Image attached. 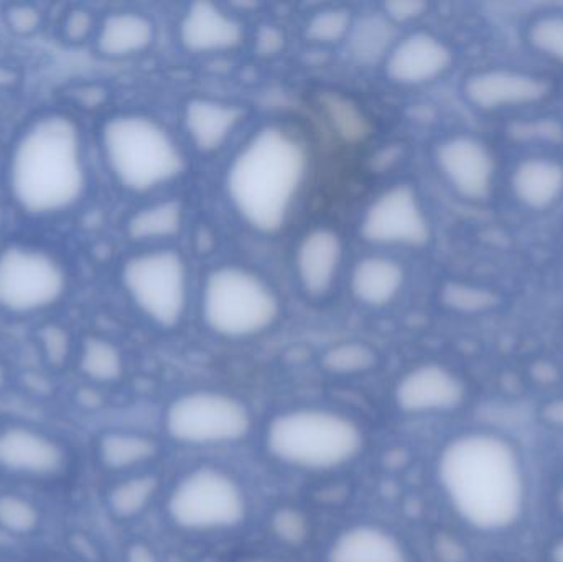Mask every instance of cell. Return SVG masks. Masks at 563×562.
Listing matches in <instances>:
<instances>
[{
    "label": "cell",
    "mask_w": 563,
    "mask_h": 562,
    "mask_svg": "<svg viewBox=\"0 0 563 562\" xmlns=\"http://www.w3.org/2000/svg\"><path fill=\"white\" fill-rule=\"evenodd\" d=\"M201 317L223 339L261 335L277 322L280 297L256 271L240 264L214 267L201 287Z\"/></svg>",
    "instance_id": "cell-6"
},
{
    "label": "cell",
    "mask_w": 563,
    "mask_h": 562,
    "mask_svg": "<svg viewBox=\"0 0 563 562\" xmlns=\"http://www.w3.org/2000/svg\"><path fill=\"white\" fill-rule=\"evenodd\" d=\"M406 284L402 264L386 254L361 257L351 271L350 289L354 299L366 307L389 306Z\"/></svg>",
    "instance_id": "cell-21"
},
{
    "label": "cell",
    "mask_w": 563,
    "mask_h": 562,
    "mask_svg": "<svg viewBox=\"0 0 563 562\" xmlns=\"http://www.w3.org/2000/svg\"><path fill=\"white\" fill-rule=\"evenodd\" d=\"M512 139L521 142H549L561 144L563 142V124L554 118L531 119L519 121L509 128Z\"/></svg>",
    "instance_id": "cell-37"
},
{
    "label": "cell",
    "mask_w": 563,
    "mask_h": 562,
    "mask_svg": "<svg viewBox=\"0 0 563 562\" xmlns=\"http://www.w3.org/2000/svg\"><path fill=\"white\" fill-rule=\"evenodd\" d=\"M545 418H548L552 425L563 428V399L551 403V405L545 408Z\"/></svg>",
    "instance_id": "cell-44"
},
{
    "label": "cell",
    "mask_w": 563,
    "mask_h": 562,
    "mask_svg": "<svg viewBox=\"0 0 563 562\" xmlns=\"http://www.w3.org/2000/svg\"><path fill=\"white\" fill-rule=\"evenodd\" d=\"M155 42V23L135 10H115L99 19L96 52L106 59H125L147 52Z\"/></svg>",
    "instance_id": "cell-20"
},
{
    "label": "cell",
    "mask_w": 563,
    "mask_h": 562,
    "mask_svg": "<svg viewBox=\"0 0 563 562\" xmlns=\"http://www.w3.org/2000/svg\"><path fill=\"white\" fill-rule=\"evenodd\" d=\"M19 81L20 75L16 73V69H13L12 66H7L3 65V63H0V91L13 88V86Z\"/></svg>",
    "instance_id": "cell-43"
},
{
    "label": "cell",
    "mask_w": 563,
    "mask_h": 562,
    "mask_svg": "<svg viewBox=\"0 0 563 562\" xmlns=\"http://www.w3.org/2000/svg\"><path fill=\"white\" fill-rule=\"evenodd\" d=\"M66 464L65 448L49 436L23 426L0 429V471L49 478L62 474Z\"/></svg>",
    "instance_id": "cell-16"
},
{
    "label": "cell",
    "mask_w": 563,
    "mask_h": 562,
    "mask_svg": "<svg viewBox=\"0 0 563 562\" xmlns=\"http://www.w3.org/2000/svg\"><path fill=\"white\" fill-rule=\"evenodd\" d=\"M88 185L85 137L73 115L45 112L16 135L7 162V187L26 217L68 213L85 198Z\"/></svg>",
    "instance_id": "cell-2"
},
{
    "label": "cell",
    "mask_w": 563,
    "mask_h": 562,
    "mask_svg": "<svg viewBox=\"0 0 563 562\" xmlns=\"http://www.w3.org/2000/svg\"><path fill=\"white\" fill-rule=\"evenodd\" d=\"M243 121V109L210 98H194L184 109V125L191 144L201 154H213L230 141Z\"/></svg>",
    "instance_id": "cell-19"
},
{
    "label": "cell",
    "mask_w": 563,
    "mask_h": 562,
    "mask_svg": "<svg viewBox=\"0 0 563 562\" xmlns=\"http://www.w3.org/2000/svg\"><path fill=\"white\" fill-rule=\"evenodd\" d=\"M35 505L19 495H0V528L12 535H30L38 528Z\"/></svg>",
    "instance_id": "cell-33"
},
{
    "label": "cell",
    "mask_w": 563,
    "mask_h": 562,
    "mask_svg": "<svg viewBox=\"0 0 563 562\" xmlns=\"http://www.w3.org/2000/svg\"><path fill=\"white\" fill-rule=\"evenodd\" d=\"M551 561L563 562V537L559 538L551 548Z\"/></svg>",
    "instance_id": "cell-46"
},
{
    "label": "cell",
    "mask_w": 563,
    "mask_h": 562,
    "mask_svg": "<svg viewBox=\"0 0 563 562\" xmlns=\"http://www.w3.org/2000/svg\"><path fill=\"white\" fill-rule=\"evenodd\" d=\"M185 210L181 201L162 200L135 210L125 221V233L135 243H158L180 234Z\"/></svg>",
    "instance_id": "cell-25"
},
{
    "label": "cell",
    "mask_w": 563,
    "mask_h": 562,
    "mask_svg": "<svg viewBox=\"0 0 563 562\" xmlns=\"http://www.w3.org/2000/svg\"><path fill=\"white\" fill-rule=\"evenodd\" d=\"M363 444L360 426L330 409H291L274 418L267 429L271 454L305 471L341 467L357 458Z\"/></svg>",
    "instance_id": "cell-5"
},
{
    "label": "cell",
    "mask_w": 563,
    "mask_h": 562,
    "mask_svg": "<svg viewBox=\"0 0 563 562\" xmlns=\"http://www.w3.org/2000/svg\"><path fill=\"white\" fill-rule=\"evenodd\" d=\"M274 531L288 544H300L307 540L308 524L303 515L295 510H280L273 520Z\"/></svg>",
    "instance_id": "cell-38"
},
{
    "label": "cell",
    "mask_w": 563,
    "mask_h": 562,
    "mask_svg": "<svg viewBox=\"0 0 563 562\" xmlns=\"http://www.w3.org/2000/svg\"><path fill=\"white\" fill-rule=\"evenodd\" d=\"M285 46V33L277 25H264L257 32L256 48L263 56H274Z\"/></svg>",
    "instance_id": "cell-40"
},
{
    "label": "cell",
    "mask_w": 563,
    "mask_h": 562,
    "mask_svg": "<svg viewBox=\"0 0 563 562\" xmlns=\"http://www.w3.org/2000/svg\"><path fill=\"white\" fill-rule=\"evenodd\" d=\"M528 38L539 53L563 66L562 13H548L536 19L529 26Z\"/></svg>",
    "instance_id": "cell-32"
},
{
    "label": "cell",
    "mask_w": 563,
    "mask_h": 562,
    "mask_svg": "<svg viewBox=\"0 0 563 562\" xmlns=\"http://www.w3.org/2000/svg\"><path fill=\"white\" fill-rule=\"evenodd\" d=\"M99 19L88 7H69L59 20V35L69 45H82L95 40Z\"/></svg>",
    "instance_id": "cell-34"
},
{
    "label": "cell",
    "mask_w": 563,
    "mask_h": 562,
    "mask_svg": "<svg viewBox=\"0 0 563 562\" xmlns=\"http://www.w3.org/2000/svg\"><path fill=\"white\" fill-rule=\"evenodd\" d=\"M246 497L236 481L221 469L201 467L178 482L168 500V514L178 527L191 531L227 530L246 517Z\"/></svg>",
    "instance_id": "cell-9"
},
{
    "label": "cell",
    "mask_w": 563,
    "mask_h": 562,
    "mask_svg": "<svg viewBox=\"0 0 563 562\" xmlns=\"http://www.w3.org/2000/svg\"><path fill=\"white\" fill-rule=\"evenodd\" d=\"M121 283L139 312L162 329L184 320L190 277L184 256L167 247L132 254L122 264Z\"/></svg>",
    "instance_id": "cell-7"
},
{
    "label": "cell",
    "mask_w": 563,
    "mask_h": 562,
    "mask_svg": "<svg viewBox=\"0 0 563 562\" xmlns=\"http://www.w3.org/2000/svg\"><path fill=\"white\" fill-rule=\"evenodd\" d=\"M429 5L419 0H396V2H386L383 5V13L394 23H409L420 19L427 12Z\"/></svg>",
    "instance_id": "cell-39"
},
{
    "label": "cell",
    "mask_w": 563,
    "mask_h": 562,
    "mask_svg": "<svg viewBox=\"0 0 563 562\" xmlns=\"http://www.w3.org/2000/svg\"><path fill=\"white\" fill-rule=\"evenodd\" d=\"M466 386L453 370L423 363L407 372L396 386V403L407 415L455 411L465 403Z\"/></svg>",
    "instance_id": "cell-13"
},
{
    "label": "cell",
    "mask_w": 563,
    "mask_h": 562,
    "mask_svg": "<svg viewBox=\"0 0 563 562\" xmlns=\"http://www.w3.org/2000/svg\"><path fill=\"white\" fill-rule=\"evenodd\" d=\"M377 363V355L367 343L343 342L331 346L321 356V365L333 375H360L369 372Z\"/></svg>",
    "instance_id": "cell-29"
},
{
    "label": "cell",
    "mask_w": 563,
    "mask_h": 562,
    "mask_svg": "<svg viewBox=\"0 0 563 562\" xmlns=\"http://www.w3.org/2000/svg\"><path fill=\"white\" fill-rule=\"evenodd\" d=\"M251 415L240 399L220 392H194L172 403L165 416L168 434L191 445L230 444L246 438Z\"/></svg>",
    "instance_id": "cell-10"
},
{
    "label": "cell",
    "mask_w": 563,
    "mask_h": 562,
    "mask_svg": "<svg viewBox=\"0 0 563 562\" xmlns=\"http://www.w3.org/2000/svg\"><path fill=\"white\" fill-rule=\"evenodd\" d=\"M78 403L81 406H86V408H96L101 403L99 399L98 393L91 388H82L81 392L78 393Z\"/></svg>",
    "instance_id": "cell-45"
},
{
    "label": "cell",
    "mask_w": 563,
    "mask_h": 562,
    "mask_svg": "<svg viewBox=\"0 0 563 562\" xmlns=\"http://www.w3.org/2000/svg\"><path fill=\"white\" fill-rule=\"evenodd\" d=\"M511 190L529 210L555 207L563 197V164L548 157L525 158L512 170Z\"/></svg>",
    "instance_id": "cell-22"
},
{
    "label": "cell",
    "mask_w": 563,
    "mask_h": 562,
    "mask_svg": "<svg viewBox=\"0 0 563 562\" xmlns=\"http://www.w3.org/2000/svg\"><path fill=\"white\" fill-rule=\"evenodd\" d=\"M246 38L240 19L211 2H195L178 23V40L195 55H217L240 48Z\"/></svg>",
    "instance_id": "cell-17"
},
{
    "label": "cell",
    "mask_w": 563,
    "mask_h": 562,
    "mask_svg": "<svg viewBox=\"0 0 563 562\" xmlns=\"http://www.w3.org/2000/svg\"><path fill=\"white\" fill-rule=\"evenodd\" d=\"M307 174L303 142L280 125H267L231 162L228 198L247 227L261 234H276L287 224Z\"/></svg>",
    "instance_id": "cell-3"
},
{
    "label": "cell",
    "mask_w": 563,
    "mask_h": 562,
    "mask_svg": "<svg viewBox=\"0 0 563 562\" xmlns=\"http://www.w3.org/2000/svg\"><path fill=\"white\" fill-rule=\"evenodd\" d=\"M439 481L453 511L479 533H505L525 517V461L518 445L499 432L453 438L440 454Z\"/></svg>",
    "instance_id": "cell-1"
},
{
    "label": "cell",
    "mask_w": 563,
    "mask_h": 562,
    "mask_svg": "<svg viewBox=\"0 0 563 562\" xmlns=\"http://www.w3.org/2000/svg\"><path fill=\"white\" fill-rule=\"evenodd\" d=\"M65 264L43 247L10 243L0 250V310L32 316L52 309L65 297Z\"/></svg>",
    "instance_id": "cell-8"
},
{
    "label": "cell",
    "mask_w": 563,
    "mask_h": 562,
    "mask_svg": "<svg viewBox=\"0 0 563 562\" xmlns=\"http://www.w3.org/2000/svg\"><path fill=\"white\" fill-rule=\"evenodd\" d=\"M452 65L453 49L433 33L419 30L397 40L384 69L390 81L412 88L437 81Z\"/></svg>",
    "instance_id": "cell-15"
},
{
    "label": "cell",
    "mask_w": 563,
    "mask_h": 562,
    "mask_svg": "<svg viewBox=\"0 0 563 562\" xmlns=\"http://www.w3.org/2000/svg\"><path fill=\"white\" fill-rule=\"evenodd\" d=\"M36 337H38L40 349L49 366L59 368L68 362L69 355H71V335L65 327L59 323H46V326L40 327Z\"/></svg>",
    "instance_id": "cell-35"
},
{
    "label": "cell",
    "mask_w": 563,
    "mask_h": 562,
    "mask_svg": "<svg viewBox=\"0 0 563 562\" xmlns=\"http://www.w3.org/2000/svg\"><path fill=\"white\" fill-rule=\"evenodd\" d=\"M442 302L456 312L479 313L495 309L499 304V296L486 287L452 280L443 286Z\"/></svg>",
    "instance_id": "cell-30"
},
{
    "label": "cell",
    "mask_w": 563,
    "mask_h": 562,
    "mask_svg": "<svg viewBox=\"0 0 563 562\" xmlns=\"http://www.w3.org/2000/svg\"><path fill=\"white\" fill-rule=\"evenodd\" d=\"M66 96H68L69 101L76 102V104L81 106V108H96V104L101 102L102 89L96 88V86H75V88H69L66 91Z\"/></svg>",
    "instance_id": "cell-41"
},
{
    "label": "cell",
    "mask_w": 563,
    "mask_h": 562,
    "mask_svg": "<svg viewBox=\"0 0 563 562\" xmlns=\"http://www.w3.org/2000/svg\"><path fill=\"white\" fill-rule=\"evenodd\" d=\"M328 562H409V557L402 543L389 531L360 525L334 540Z\"/></svg>",
    "instance_id": "cell-23"
},
{
    "label": "cell",
    "mask_w": 563,
    "mask_h": 562,
    "mask_svg": "<svg viewBox=\"0 0 563 562\" xmlns=\"http://www.w3.org/2000/svg\"><path fill=\"white\" fill-rule=\"evenodd\" d=\"M157 454V444L144 436L109 432L99 442V458L111 471H125L151 461Z\"/></svg>",
    "instance_id": "cell-26"
},
{
    "label": "cell",
    "mask_w": 563,
    "mask_h": 562,
    "mask_svg": "<svg viewBox=\"0 0 563 562\" xmlns=\"http://www.w3.org/2000/svg\"><path fill=\"white\" fill-rule=\"evenodd\" d=\"M551 91V82L542 76L506 68L473 73L463 85L466 101L488 112L536 104L549 98Z\"/></svg>",
    "instance_id": "cell-14"
},
{
    "label": "cell",
    "mask_w": 563,
    "mask_h": 562,
    "mask_svg": "<svg viewBox=\"0 0 563 562\" xmlns=\"http://www.w3.org/2000/svg\"><path fill=\"white\" fill-rule=\"evenodd\" d=\"M157 487V478L151 477V475L129 478V481L122 482L118 487L112 488L111 494H109V507H111L115 517H137L151 504Z\"/></svg>",
    "instance_id": "cell-28"
},
{
    "label": "cell",
    "mask_w": 563,
    "mask_h": 562,
    "mask_svg": "<svg viewBox=\"0 0 563 562\" xmlns=\"http://www.w3.org/2000/svg\"><path fill=\"white\" fill-rule=\"evenodd\" d=\"M251 562H273V561H251Z\"/></svg>",
    "instance_id": "cell-49"
},
{
    "label": "cell",
    "mask_w": 563,
    "mask_h": 562,
    "mask_svg": "<svg viewBox=\"0 0 563 562\" xmlns=\"http://www.w3.org/2000/svg\"><path fill=\"white\" fill-rule=\"evenodd\" d=\"M343 240L331 228H313L308 231L295 253V271L301 289L313 297L330 294L343 266Z\"/></svg>",
    "instance_id": "cell-18"
},
{
    "label": "cell",
    "mask_w": 563,
    "mask_h": 562,
    "mask_svg": "<svg viewBox=\"0 0 563 562\" xmlns=\"http://www.w3.org/2000/svg\"><path fill=\"white\" fill-rule=\"evenodd\" d=\"M79 368L92 382H118L124 373V360L114 343L101 337H88L79 353Z\"/></svg>",
    "instance_id": "cell-27"
},
{
    "label": "cell",
    "mask_w": 563,
    "mask_h": 562,
    "mask_svg": "<svg viewBox=\"0 0 563 562\" xmlns=\"http://www.w3.org/2000/svg\"><path fill=\"white\" fill-rule=\"evenodd\" d=\"M397 43V26L380 13L354 19L346 38L347 53L361 66L386 62Z\"/></svg>",
    "instance_id": "cell-24"
},
{
    "label": "cell",
    "mask_w": 563,
    "mask_h": 562,
    "mask_svg": "<svg viewBox=\"0 0 563 562\" xmlns=\"http://www.w3.org/2000/svg\"><path fill=\"white\" fill-rule=\"evenodd\" d=\"M125 562H158V560L151 548L145 547V544H134V547L129 548L128 561Z\"/></svg>",
    "instance_id": "cell-42"
},
{
    "label": "cell",
    "mask_w": 563,
    "mask_h": 562,
    "mask_svg": "<svg viewBox=\"0 0 563 562\" xmlns=\"http://www.w3.org/2000/svg\"><path fill=\"white\" fill-rule=\"evenodd\" d=\"M3 22L13 35L33 36L42 30L45 13L35 3H9L3 9Z\"/></svg>",
    "instance_id": "cell-36"
},
{
    "label": "cell",
    "mask_w": 563,
    "mask_h": 562,
    "mask_svg": "<svg viewBox=\"0 0 563 562\" xmlns=\"http://www.w3.org/2000/svg\"><path fill=\"white\" fill-rule=\"evenodd\" d=\"M353 15L350 10L333 7L314 13L307 22V36L314 43L321 45H333V43L346 42L353 26Z\"/></svg>",
    "instance_id": "cell-31"
},
{
    "label": "cell",
    "mask_w": 563,
    "mask_h": 562,
    "mask_svg": "<svg viewBox=\"0 0 563 562\" xmlns=\"http://www.w3.org/2000/svg\"><path fill=\"white\" fill-rule=\"evenodd\" d=\"M99 145L115 184L131 194H151L180 177L185 155L157 119L119 112L102 122Z\"/></svg>",
    "instance_id": "cell-4"
},
{
    "label": "cell",
    "mask_w": 563,
    "mask_h": 562,
    "mask_svg": "<svg viewBox=\"0 0 563 562\" xmlns=\"http://www.w3.org/2000/svg\"><path fill=\"white\" fill-rule=\"evenodd\" d=\"M3 386H5V372H3L2 366H0V392H2Z\"/></svg>",
    "instance_id": "cell-47"
},
{
    "label": "cell",
    "mask_w": 563,
    "mask_h": 562,
    "mask_svg": "<svg viewBox=\"0 0 563 562\" xmlns=\"http://www.w3.org/2000/svg\"><path fill=\"white\" fill-rule=\"evenodd\" d=\"M361 236L380 247L427 246L432 227L416 188L397 184L377 195L364 211Z\"/></svg>",
    "instance_id": "cell-11"
},
{
    "label": "cell",
    "mask_w": 563,
    "mask_h": 562,
    "mask_svg": "<svg viewBox=\"0 0 563 562\" xmlns=\"http://www.w3.org/2000/svg\"><path fill=\"white\" fill-rule=\"evenodd\" d=\"M435 165L456 195L470 201H485L495 190L496 157L492 148L468 134L443 139L435 147Z\"/></svg>",
    "instance_id": "cell-12"
},
{
    "label": "cell",
    "mask_w": 563,
    "mask_h": 562,
    "mask_svg": "<svg viewBox=\"0 0 563 562\" xmlns=\"http://www.w3.org/2000/svg\"><path fill=\"white\" fill-rule=\"evenodd\" d=\"M3 223V210L2 207H0V227H2Z\"/></svg>",
    "instance_id": "cell-48"
}]
</instances>
